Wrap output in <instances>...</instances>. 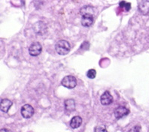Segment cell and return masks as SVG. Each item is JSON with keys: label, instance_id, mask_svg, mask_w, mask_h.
<instances>
[{"label": "cell", "instance_id": "obj_1", "mask_svg": "<svg viewBox=\"0 0 149 132\" xmlns=\"http://www.w3.org/2000/svg\"><path fill=\"white\" fill-rule=\"evenodd\" d=\"M70 44L65 40H60L55 44V50L56 53L62 56L68 54L70 51Z\"/></svg>", "mask_w": 149, "mask_h": 132}, {"label": "cell", "instance_id": "obj_2", "mask_svg": "<svg viewBox=\"0 0 149 132\" xmlns=\"http://www.w3.org/2000/svg\"><path fill=\"white\" fill-rule=\"evenodd\" d=\"M61 84L67 89H73L77 85L76 79L72 75H68V76L64 77L61 81Z\"/></svg>", "mask_w": 149, "mask_h": 132}, {"label": "cell", "instance_id": "obj_3", "mask_svg": "<svg viewBox=\"0 0 149 132\" xmlns=\"http://www.w3.org/2000/svg\"><path fill=\"white\" fill-rule=\"evenodd\" d=\"M20 113L25 119H29L34 114V108L30 104H24L20 109Z\"/></svg>", "mask_w": 149, "mask_h": 132}, {"label": "cell", "instance_id": "obj_4", "mask_svg": "<svg viewBox=\"0 0 149 132\" xmlns=\"http://www.w3.org/2000/svg\"><path fill=\"white\" fill-rule=\"evenodd\" d=\"M42 51V47L39 42H33L29 47V53L33 56H37Z\"/></svg>", "mask_w": 149, "mask_h": 132}, {"label": "cell", "instance_id": "obj_5", "mask_svg": "<svg viewBox=\"0 0 149 132\" xmlns=\"http://www.w3.org/2000/svg\"><path fill=\"white\" fill-rule=\"evenodd\" d=\"M130 113V110L127 109L125 107H122V106H120V107H118L115 110V112H114V114H115V116L116 119H120V118L124 117V116H127Z\"/></svg>", "mask_w": 149, "mask_h": 132}, {"label": "cell", "instance_id": "obj_6", "mask_svg": "<svg viewBox=\"0 0 149 132\" xmlns=\"http://www.w3.org/2000/svg\"><path fill=\"white\" fill-rule=\"evenodd\" d=\"M100 102L102 105H109L113 102V97L109 91H106L100 97Z\"/></svg>", "mask_w": 149, "mask_h": 132}, {"label": "cell", "instance_id": "obj_7", "mask_svg": "<svg viewBox=\"0 0 149 132\" xmlns=\"http://www.w3.org/2000/svg\"><path fill=\"white\" fill-rule=\"evenodd\" d=\"M139 11L141 14L146 15L149 14V1L148 0H144L139 2L138 5Z\"/></svg>", "mask_w": 149, "mask_h": 132}, {"label": "cell", "instance_id": "obj_8", "mask_svg": "<svg viewBox=\"0 0 149 132\" xmlns=\"http://www.w3.org/2000/svg\"><path fill=\"white\" fill-rule=\"evenodd\" d=\"M94 20V16L91 15H82L81 18V25L85 27L91 26Z\"/></svg>", "mask_w": 149, "mask_h": 132}, {"label": "cell", "instance_id": "obj_9", "mask_svg": "<svg viewBox=\"0 0 149 132\" xmlns=\"http://www.w3.org/2000/svg\"><path fill=\"white\" fill-rule=\"evenodd\" d=\"M12 106V102L10 100L5 98V99L1 100V104H0V108L1 111L3 113H7L9 111V109Z\"/></svg>", "mask_w": 149, "mask_h": 132}, {"label": "cell", "instance_id": "obj_10", "mask_svg": "<svg viewBox=\"0 0 149 132\" xmlns=\"http://www.w3.org/2000/svg\"><path fill=\"white\" fill-rule=\"evenodd\" d=\"M82 124V119L80 116H74L70 121V126L72 129H78Z\"/></svg>", "mask_w": 149, "mask_h": 132}, {"label": "cell", "instance_id": "obj_11", "mask_svg": "<svg viewBox=\"0 0 149 132\" xmlns=\"http://www.w3.org/2000/svg\"><path fill=\"white\" fill-rule=\"evenodd\" d=\"M65 109L66 111L69 112H72L75 108V103L73 99H67L65 101Z\"/></svg>", "mask_w": 149, "mask_h": 132}, {"label": "cell", "instance_id": "obj_12", "mask_svg": "<svg viewBox=\"0 0 149 132\" xmlns=\"http://www.w3.org/2000/svg\"><path fill=\"white\" fill-rule=\"evenodd\" d=\"M94 11L95 8L93 7H91V6H84L80 10V14L81 15H91L94 16Z\"/></svg>", "mask_w": 149, "mask_h": 132}, {"label": "cell", "instance_id": "obj_13", "mask_svg": "<svg viewBox=\"0 0 149 132\" xmlns=\"http://www.w3.org/2000/svg\"><path fill=\"white\" fill-rule=\"evenodd\" d=\"M119 6L122 8H124L126 11H129L131 8V4L130 2H127L125 1H121V2L119 3Z\"/></svg>", "mask_w": 149, "mask_h": 132}, {"label": "cell", "instance_id": "obj_14", "mask_svg": "<svg viewBox=\"0 0 149 132\" xmlns=\"http://www.w3.org/2000/svg\"><path fill=\"white\" fill-rule=\"evenodd\" d=\"M96 71L95 69H90L87 72V77L90 79H94L96 77Z\"/></svg>", "mask_w": 149, "mask_h": 132}, {"label": "cell", "instance_id": "obj_15", "mask_svg": "<svg viewBox=\"0 0 149 132\" xmlns=\"http://www.w3.org/2000/svg\"><path fill=\"white\" fill-rule=\"evenodd\" d=\"M95 132H107L106 126L104 125H98L95 128Z\"/></svg>", "mask_w": 149, "mask_h": 132}, {"label": "cell", "instance_id": "obj_16", "mask_svg": "<svg viewBox=\"0 0 149 132\" xmlns=\"http://www.w3.org/2000/svg\"><path fill=\"white\" fill-rule=\"evenodd\" d=\"M141 131V126L140 125H135L133 128H131L128 132H140Z\"/></svg>", "mask_w": 149, "mask_h": 132}, {"label": "cell", "instance_id": "obj_17", "mask_svg": "<svg viewBox=\"0 0 149 132\" xmlns=\"http://www.w3.org/2000/svg\"><path fill=\"white\" fill-rule=\"evenodd\" d=\"M0 132H12L11 130H9V129H1V131H0Z\"/></svg>", "mask_w": 149, "mask_h": 132}]
</instances>
